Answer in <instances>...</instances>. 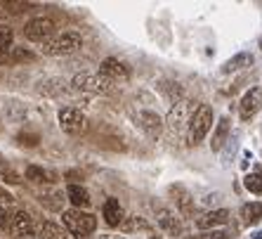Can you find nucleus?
<instances>
[{"mask_svg":"<svg viewBox=\"0 0 262 239\" xmlns=\"http://www.w3.org/2000/svg\"><path fill=\"white\" fill-rule=\"evenodd\" d=\"M156 223H159V227L163 230V232L172 234V237H180V234H182V223H180V215H175L172 211L159 209V213H156Z\"/></svg>","mask_w":262,"mask_h":239,"instance_id":"obj_12","label":"nucleus"},{"mask_svg":"<svg viewBox=\"0 0 262 239\" xmlns=\"http://www.w3.org/2000/svg\"><path fill=\"white\" fill-rule=\"evenodd\" d=\"M253 239H262V230H260V232H255V234H253Z\"/></svg>","mask_w":262,"mask_h":239,"instance_id":"obj_33","label":"nucleus"},{"mask_svg":"<svg viewBox=\"0 0 262 239\" xmlns=\"http://www.w3.org/2000/svg\"><path fill=\"white\" fill-rule=\"evenodd\" d=\"M244 185L246 190L253 192V194H262V175H257V173H248L244 178Z\"/></svg>","mask_w":262,"mask_h":239,"instance_id":"obj_26","label":"nucleus"},{"mask_svg":"<svg viewBox=\"0 0 262 239\" xmlns=\"http://www.w3.org/2000/svg\"><path fill=\"white\" fill-rule=\"evenodd\" d=\"M12 230L17 237H33V221H31V215L26 211H17L12 215Z\"/></svg>","mask_w":262,"mask_h":239,"instance_id":"obj_14","label":"nucleus"},{"mask_svg":"<svg viewBox=\"0 0 262 239\" xmlns=\"http://www.w3.org/2000/svg\"><path fill=\"white\" fill-rule=\"evenodd\" d=\"M253 64V55L250 52H238V55L229 57L225 62V67H222V74H232V71H241V69L250 67Z\"/></svg>","mask_w":262,"mask_h":239,"instance_id":"obj_17","label":"nucleus"},{"mask_svg":"<svg viewBox=\"0 0 262 239\" xmlns=\"http://www.w3.org/2000/svg\"><path fill=\"white\" fill-rule=\"evenodd\" d=\"M213 126V109L208 105H199L196 114L191 116V123H189V145H201V140L208 135Z\"/></svg>","mask_w":262,"mask_h":239,"instance_id":"obj_4","label":"nucleus"},{"mask_svg":"<svg viewBox=\"0 0 262 239\" xmlns=\"http://www.w3.org/2000/svg\"><path fill=\"white\" fill-rule=\"evenodd\" d=\"M40 239H67V232H64L61 225L48 221V223H43V227H40Z\"/></svg>","mask_w":262,"mask_h":239,"instance_id":"obj_21","label":"nucleus"},{"mask_svg":"<svg viewBox=\"0 0 262 239\" xmlns=\"http://www.w3.org/2000/svg\"><path fill=\"white\" fill-rule=\"evenodd\" d=\"M0 178L5 180V183H10V185H19V183H21V180H19V175L14 171H3V173H0Z\"/></svg>","mask_w":262,"mask_h":239,"instance_id":"obj_28","label":"nucleus"},{"mask_svg":"<svg viewBox=\"0 0 262 239\" xmlns=\"http://www.w3.org/2000/svg\"><path fill=\"white\" fill-rule=\"evenodd\" d=\"M149 223L142 218V215H125V221L121 223L123 232H135V230H149Z\"/></svg>","mask_w":262,"mask_h":239,"instance_id":"obj_22","label":"nucleus"},{"mask_svg":"<svg viewBox=\"0 0 262 239\" xmlns=\"http://www.w3.org/2000/svg\"><path fill=\"white\" fill-rule=\"evenodd\" d=\"M177 211H180V215H184V218H191V215H194V202H191L189 194L177 196Z\"/></svg>","mask_w":262,"mask_h":239,"instance_id":"obj_25","label":"nucleus"},{"mask_svg":"<svg viewBox=\"0 0 262 239\" xmlns=\"http://www.w3.org/2000/svg\"><path fill=\"white\" fill-rule=\"evenodd\" d=\"M196 109H199V105L191 102V99H182V102H177V105L170 109L168 118H165L170 133L180 135V137H182V135L189 137V123H191V116L196 114Z\"/></svg>","mask_w":262,"mask_h":239,"instance_id":"obj_2","label":"nucleus"},{"mask_svg":"<svg viewBox=\"0 0 262 239\" xmlns=\"http://www.w3.org/2000/svg\"><path fill=\"white\" fill-rule=\"evenodd\" d=\"M184 239H191V237H184Z\"/></svg>","mask_w":262,"mask_h":239,"instance_id":"obj_36","label":"nucleus"},{"mask_svg":"<svg viewBox=\"0 0 262 239\" xmlns=\"http://www.w3.org/2000/svg\"><path fill=\"white\" fill-rule=\"evenodd\" d=\"M137 123H140V128L146 133V137H151V140H159L161 133H163V126H165V121L154 109L137 111Z\"/></svg>","mask_w":262,"mask_h":239,"instance_id":"obj_8","label":"nucleus"},{"mask_svg":"<svg viewBox=\"0 0 262 239\" xmlns=\"http://www.w3.org/2000/svg\"><path fill=\"white\" fill-rule=\"evenodd\" d=\"M229 130H232V123H229V118H227V116H222L217 121V126H215L213 140H210V149H213V152H217V149L225 147L227 137H229Z\"/></svg>","mask_w":262,"mask_h":239,"instance_id":"obj_15","label":"nucleus"},{"mask_svg":"<svg viewBox=\"0 0 262 239\" xmlns=\"http://www.w3.org/2000/svg\"><path fill=\"white\" fill-rule=\"evenodd\" d=\"M159 88H161V92L165 95V99L170 102L172 107L177 105V102H182V88L177 86V83H172V81H161L159 83Z\"/></svg>","mask_w":262,"mask_h":239,"instance_id":"obj_19","label":"nucleus"},{"mask_svg":"<svg viewBox=\"0 0 262 239\" xmlns=\"http://www.w3.org/2000/svg\"><path fill=\"white\" fill-rule=\"evenodd\" d=\"M52 33H55V22L48 17H36L31 19L29 24L24 26V36L29 38V41H33V43H48V41H52Z\"/></svg>","mask_w":262,"mask_h":239,"instance_id":"obj_7","label":"nucleus"},{"mask_svg":"<svg viewBox=\"0 0 262 239\" xmlns=\"http://www.w3.org/2000/svg\"><path fill=\"white\" fill-rule=\"evenodd\" d=\"M17 140H19V145H24V147H38V137L36 133H19L17 135Z\"/></svg>","mask_w":262,"mask_h":239,"instance_id":"obj_27","label":"nucleus"},{"mask_svg":"<svg viewBox=\"0 0 262 239\" xmlns=\"http://www.w3.org/2000/svg\"><path fill=\"white\" fill-rule=\"evenodd\" d=\"M83 45V38L78 33H73V31H67V33H61V36H55L52 41L43 45V52L45 55H71L76 50Z\"/></svg>","mask_w":262,"mask_h":239,"instance_id":"obj_5","label":"nucleus"},{"mask_svg":"<svg viewBox=\"0 0 262 239\" xmlns=\"http://www.w3.org/2000/svg\"><path fill=\"white\" fill-rule=\"evenodd\" d=\"M260 218H262L260 202H248L241 206V221H244L246 225H255V223H260Z\"/></svg>","mask_w":262,"mask_h":239,"instance_id":"obj_18","label":"nucleus"},{"mask_svg":"<svg viewBox=\"0 0 262 239\" xmlns=\"http://www.w3.org/2000/svg\"><path fill=\"white\" fill-rule=\"evenodd\" d=\"M57 118H59V128L69 135H83L88 130L85 114L80 109H76V107H64V109H59Z\"/></svg>","mask_w":262,"mask_h":239,"instance_id":"obj_6","label":"nucleus"},{"mask_svg":"<svg viewBox=\"0 0 262 239\" xmlns=\"http://www.w3.org/2000/svg\"><path fill=\"white\" fill-rule=\"evenodd\" d=\"M12 59H33V55H31V52H24V50H14Z\"/></svg>","mask_w":262,"mask_h":239,"instance_id":"obj_31","label":"nucleus"},{"mask_svg":"<svg viewBox=\"0 0 262 239\" xmlns=\"http://www.w3.org/2000/svg\"><path fill=\"white\" fill-rule=\"evenodd\" d=\"M64 90H67V88H64V81H57V78L45 81L43 86H38V92H43V95H61Z\"/></svg>","mask_w":262,"mask_h":239,"instance_id":"obj_24","label":"nucleus"},{"mask_svg":"<svg viewBox=\"0 0 262 239\" xmlns=\"http://www.w3.org/2000/svg\"><path fill=\"white\" fill-rule=\"evenodd\" d=\"M12 41H14V33L10 26H0V59L5 57V52L12 48Z\"/></svg>","mask_w":262,"mask_h":239,"instance_id":"obj_23","label":"nucleus"},{"mask_svg":"<svg viewBox=\"0 0 262 239\" xmlns=\"http://www.w3.org/2000/svg\"><path fill=\"white\" fill-rule=\"evenodd\" d=\"M67 196L76 209H85V206H90V194H88V190L85 187H80V185H76V183H71L67 187Z\"/></svg>","mask_w":262,"mask_h":239,"instance_id":"obj_16","label":"nucleus"},{"mask_svg":"<svg viewBox=\"0 0 262 239\" xmlns=\"http://www.w3.org/2000/svg\"><path fill=\"white\" fill-rule=\"evenodd\" d=\"M102 213H104V223L109 227H121V223L125 221V213H123L121 204H118L116 199H106Z\"/></svg>","mask_w":262,"mask_h":239,"instance_id":"obj_13","label":"nucleus"},{"mask_svg":"<svg viewBox=\"0 0 262 239\" xmlns=\"http://www.w3.org/2000/svg\"><path fill=\"white\" fill-rule=\"evenodd\" d=\"M203 239H232V234H229V232H220V230H213V232L206 234Z\"/></svg>","mask_w":262,"mask_h":239,"instance_id":"obj_30","label":"nucleus"},{"mask_svg":"<svg viewBox=\"0 0 262 239\" xmlns=\"http://www.w3.org/2000/svg\"><path fill=\"white\" fill-rule=\"evenodd\" d=\"M61 223H64V227H67L76 239H88L95 232V227H97V218L92 213H88V211H80V209L64 211V213H61Z\"/></svg>","mask_w":262,"mask_h":239,"instance_id":"obj_1","label":"nucleus"},{"mask_svg":"<svg viewBox=\"0 0 262 239\" xmlns=\"http://www.w3.org/2000/svg\"><path fill=\"white\" fill-rule=\"evenodd\" d=\"M10 225H12V218H10V213H7L3 206H0V230H7Z\"/></svg>","mask_w":262,"mask_h":239,"instance_id":"obj_29","label":"nucleus"},{"mask_svg":"<svg viewBox=\"0 0 262 239\" xmlns=\"http://www.w3.org/2000/svg\"><path fill=\"white\" fill-rule=\"evenodd\" d=\"M99 74H102L104 78H109L111 83H116V81L130 78V69H128V64L118 62L116 57H106V59L102 62V67H99Z\"/></svg>","mask_w":262,"mask_h":239,"instance_id":"obj_10","label":"nucleus"},{"mask_svg":"<svg viewBox=\"0 0 262 239\" xmlns=\"http://www.w3.org/2000/svg\"><path fill=\"white\" fill-rule=\"evenodd\" d=\"M99 239H125V237H121V234H102Z\"/></svg>","mask_w":262,"mask_h":239,"instance_id":"obj_32","label":"nucleus"},{"mask_svg":"<svg viewBox=\"0 0 262 239\" xmlns=\"http://www.w3.org/2000/svg\"><path fill=\"white\" fill-rule=\"evenodd\" d=\"M257 45H260V50H262V36H260V43H257Z\"/></svg>","mask_w":262,"mask_h":239,"instance_id":"obj_34","label":"nucleus"},{"mask_svg":"<svg viewBox=\"0 0 262 239\" xmlns=\"http://www.w3.org/2000/svg\"><path fill=\"white\" fill-rule=\"evenodd\" d=\"M149 239H161V237H156V234H154V237H149Z\"/></svg>","mask_w":262,"mask_h":239,"instance_id":"obj_35","label":"nucleus"},{"mask_svg":"<svg viewBox=\"0 0 262 239\" xmlns=\"http://www.w3.org/2000/svg\"><path fill=\"white\" fill-rule=\"evenodd\" d=\"M71 88L78 92H90V95H104V92L114 90V83L109 78H104L102 74H76L71 81Z\"/></svg>","mask_w":262,"mask_h":239,"instance_id":"obj_3","label":"nucleus"},{"mask_svg":"<svg viewBox=\"0 0 262 239\" xmlns=\"http://www.w3.org/2000/svg\"><path fill=\"white\" fill-rule=\"evenodd\" d=\"M229 223V211L227 209H213V211H206L203 215L196 218V227L199 230H215L220 225H227Z\"/></svg>","mask_w":262,"mask_h":239,"instance_id":"obj_11","label":"nucleus"},{"mask_svg":"<svg viewBox=\"0 0 262 239\" xmlns=\"http://www.w3.org/2000/svg\"><path fill=\"white\" fill-rule=\"evenodd\" d=\"M260 107H262V88H250L244 97H241V102H238V116H241V121H250L260 111Z\"/></svg>","mask_w":262,"mask_h":239,"instance_id":"obj_9","label":"nucleus"},{"mask_svg":"<svg viewBox=\"0 0 262 239\" xmlns=\"http://www.w3.org/2000/svg\"><path fill=\"white\" fill-rule=\"evenodd\" d=\"M26 178H29L31 183H55L57 173L45 171L40 166H29V168H26Z\"/></svg>","mask_w":262,"mask_h":239,"instance_id":"obj_20","label":"nucleus"}]
</instances>
